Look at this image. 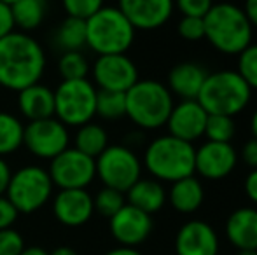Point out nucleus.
<instances>
[{
    "instance_id": "nucleus-1",
    "label": "nucleus",
    "mask_w": 257,
    "mask_h": 255,
    "mask_svg": "<svg viewBox=\"0 0 257 255\" xmlns=\"http://www.w3.org/2000/svg\"><path fill=\"white\" fill-rule=\"evenodd\" d=\"M46 68L42 46L25 32H11L0 39V86L21 91L41 82Z\"/></svg>"
},
{
    "instance_id": "nucleus-2",
    "label": "nucleus",
    "mask_w": 257,
    "mask_h": 255,
    "mask_svg": "<svg viewBox=\"0 0 257 255\" xmlns=\"http://www.w3.org/2000/svg\"><path fill=\"white\" fill-rule=\"evenodd\" d=\"M205 39L224 55H240L252 44V25L243 9L233 4H215L205 14Z\"/></svg>"
},
{
    "instance_id": "nucleus-3",
    "label": "nucleus",
    "mask_w": 257,
    "mask_h": 255,
    "mask_svg": "<svg viewBox=\"0 0 257 255\" xmlns=\"http://www.w3.org/2000/svg\"><path fill=\"white\" fill-rule=\"evenodd\" d=\"M194 152L193 143L165 135L149 143L144 164L154 180L173 184L194 175Z\"/></svg>"
},
{
    "instance_id": "nucleus-4",
    "label": "nucleus",
    "mask_w": 257,
    "mask_h": 255,
    "mask_svg": "<svg viewBox=\"0 0 257 255\" xmlns=\"http://www.w3.org/2000/svg\"><path fill=\"white\" fill-rule=\"evenodd\" d=\"M250 98L252 89L238 72L220 70L206 75L196 100L206 114L234 117L247 109Z\"/></svg>"
},
{
    "instance_id": "nucleus-5",
    "label": "nucleus",
    "mask_w": 257,
    "mask_h": 255,
    "mask_svg": "<svg viewBox=\"0 0 257 255\" xmlns=\"http://www.w3.org/2000/svg\"><path fill=\"white\" fill-rule=\"evenodd\" d=\"M132 27L119 7H102L86 20V46L98 56L124 55L135 41Z\"/></svg>"
},
{
    "instance_id": "nucleus-6",
    "label": "nucleus",
    "mask_w": 257,
    "mask_h": 255,
    "mask_svg": "<svg viewBox=\"0 0 257 255\" xmlns=\"http://www.w3.org/2000/svg\"><path fill=\"white\" fill-rule=\"evenodd\" d=\"M173 105L170 89L153 79H139L126 91V116L144 129H158L166 124Z\"/></svg>"
},
{
    "instance_id": "nucleus-7",
    "label": "nucleus",
    "mask_w": 257,
    "mask_h": 255,
    "mask_svg": "<svg viewBox=\"0 0 257 255\" xmlns=\"http://www.w3.org/2000/svg\"><path fill=\"white\" fill-rule=\"evenodd\" d=\"M96 86L88 79L61 81L54 89V116L65 126H82L96 116Z\"/></svg>"
},
{
    "instance_id": "nucleus-8",
    "label": "nucleus",
    "mask_w": 257,
    "mask_h": 255,
    "mask_svg": "<svg viewBox=\"0 0 257 255\" xmlns=\"http://www.w3.org/2000/svg\"><path fill=\"white\" fill-rule=\"evenodd\" d=\"M53 187L48 170L41 166H23L11 175L6 197L14 204L18 213H34L49 201Z\"/></svg>"
},
{
    "instance_id": "nucleus-9",
    "label": "nucleus",
    "mask_w": 257,
    "mask_h": 255,
    "mask_svg": "<svg viewBox=\"0 0 257 255\" xmlns=\"http://www.w3.org/2000/svg\"><path fill=\"white\" fill-rule=\"evenodd\" d=\"M96 177L103 187L124 192L142 178V163L132 149L124 145H108L95 159Z\"/></svg>"
},
{
    "instance_id": "nucleus-10",
    "label": "nucleus",
    "mask_w": 257,
    "mask_h": 255,
    "mask_svg": "<svg viewBox=\"0 0 257 255\" xmlns=\"http://www.w3.org/2000/svg\"><path fill=\"white\" fill-rule=\"evenodd\" d=\"M48 173L53 185L60 189H86L96 177V163L93 157L68 147L51 159Z\"/></svg>"
},
{
    "instance_id": "nucleus-11",
    "label": "nucleus",
    "mask_w": 257,
    "mask_h": 255,
    "mask_svg": "<svg viewBox=\"0 0 257 255\" xmlns=\"http://www.w3.org/2000/svg\"><path fill=\"white\" fill-rule=\"evenodd\" d=\"M68 128L56 117L30 121L23 129V145L41 159H54L58 154L68 149Z\"/></svg>"
},
{
    "instance_id": "nucleus-12",
    "label": "nucleus",
    "mask_w": 257,
    "mask_h": 255,
    "mask_svg": "<svg viewBox=\"0 0 257 255\" xmlns=\"http://www.w3.org/2000/svg\"><path fill=\"white\" fill-rule=\"evenodd\" d=\"M93 81L98 89L126 93L139 81L137 65L126 55H103L93 65Z\"/></svg>"
},
{
    "instance_id": "nucleus-13",
    "label": "nucleus",
    "mask_w": 257,
    "mask_h": 255,
    "mask_svg": "<svg viewBox=\"0 0 257 255\" xmlns=\"http://www.w3.org/2000/svg\"><path fill=\"white\" fill-rule=\"evenodd\" d=\"M108 220L110 234L121 246L137 248L153 232V217L128 203Z\"/></svg>"
},
{
    "instance_id": "nucleus-14",
    "label": "nucleus",
    "mask_w": 257,
    "mask_h": 255,
    "mask_svg": "<svg viewBox=\"0 0 257 255\" xmlns=\"http://www.w3.org/2000/svg\"><path fill=\"white\" fill-rule=\"evenodd\" d=\"M238 152L231 143L206 142L194 152V171L206 180H222L236 168Z\"/></svg>"
},
{
    "instance_id": "nucleus-15",
    "label": "nucleus",
    "mask_w": 257,
    "mask_h": 255,
    "mask_svg": "<svg viewBox=\"0 0 257 255\" xmlns=\"http://www.w3.org/2000/svg\"><path fill=\"white\" fill-rule=\"evenodd\" d=\"M206 119L208 114L198 103V100H182L180 103L173 105L166 126L172 136L193 143L205 136Z\"/></svg>"
},
{
    "instance_id": "nucleus-16",
    "label": "nucleus",
    "mask_w": 257,
    "mask_h": 255,
    "mask_svg": "<svg viewBox=\"0 0 257 255\" xmlns=\"http://www.w3.org/2000/svg\"><path fill=\"white\" fill-rule=\"evenodd\" d=\"M173 0H119V11L135 30H156L172 18Z\"/></svg>"
},
{
    "instance_id": "nucleus-17",
    "label": "nucleus",
    "mask_w": 257,
    "mask_h": 255,
    "mask_svg": "<svg viewBox=\"0 0 257 255\" xmlns=\"http://www.w3.org/2000/svg\"><path fill=\"white\" fill-rule=\"evenodd\" d=\"M53 213L67 227H81L95 213L93 197L86 189H60L54 196Z\"/></svg>"
},
{
    "instance_id": "nucleus-18",
    "label": "nucleus",
    "mask_w": 257,
    "mask_h": 255,
    "mask_svg": "<svg viewBox=\"0 0 257 255\" xmlns=\"http://www.w3.org/2000/svg\"><path fill=\"white\" fill-rule=\"evenodd\" d=\"M177 255H217L219 236L215 229L203 220H189L177 231Z\"/></svg>"
},
{
    "instance_id": "nucleus-19",
    "label": "nucleus",
    "mask_w": 257,
    "mask_h": 255,
    "mask_svg": "<svg viewBox=\"0 0 257 255\" xmlns=\"http://www.w3.org/2000/svg\"><path fill=\"white\" fill-rule=\"evenodd\" d=\"M226 238L236 250H257L255 208H238L227 217Z\"/></svg>"
},
{
    "instance_id": "nucleus-20",
    "label": "nucleus",
    "mask_w": 257,
    "mask_h": 255,
    "mask_svg": "<svg viewBox=\"0 0 257 255\" xmlns=\"http://www.w3.org/2000/svg\"><path fill=\"white\" fill-rule=\"evenodd\" d=\"M206 70L194 62L179 63L168 74V89L182 100H196L206 79Z\"/></svg>"
},
{
    "instance_id": "nucleus-21",
    "label": "nucleus",
    "mask_w": 257,
    "mask_h": 255,
    "mask_svg": "<svg viewBox=\"0 0 257 255\" xmlns=\"http://www.w3.org/2000/svg\"><path fill=\"white\" fill-rule=\"evenodd\" d=\"M18 107L28 123L54 117V91L41 82L32 84L18 91Z\"/></svg>"
},
{
    "instance_id": "nucleus-22",
    "label": "nucleus",
    "mask_w": 257,
    "mask_h": 255,
    "mask_svg": "<svg viewBox=\"0 0 257 255\" xmlns=\"http://www.w3.org/2000/svg\"><path fill=\"white\" fill-rule=\"evenodd\" d=\"M126 203L153 215L166 203V191L154 178H140L126 191Z\"/></svg>"
},
{
    "instance_id": "nucleus-23",
    "label": "nucleus",
    "mask_w": 257,
    "mask_h": 255,
    "mask_svg": "<svg viewBox=\"0 0 257 255\" xmlns=\"http://www.w3.org/2000/svg\"><path fill=\"white\" fill-rule=\"evenodd\" d=\"M166 201H170L173 208L180 213H194L205 201V189L201 182L194 175L177 180L172 184L170 192L166 194Z\"/></svg>"
},
{
    "instance_id": "nucleus-24",
    "label": "nucleus",
    "mask_w": 257,
    "mask_h": 255,
    "mask_svg": "<svg viewBox=\"0 0 257 255\" xmlns=\"http://www.w3.org/2000/svg\"><path fill=\"white\" fill-rule=\"evenodd\" d=\"M14 27L20 32H32L42 25L48 13V0H16L11 6Z\"/></svg>"
},
{
    "instance_id": "nucleus-25",
    "label": "nucleus",
    "mask_w": 257,
    "mask_h": 255,
    "mask_svg": "<svg viewBox=\"0 0 257 255\" xmlns=\"http://www.w3.org/2000/svg\"><path fill=\"white\" fill-rule=\"evenodd\" d=\"M54 44L61 53L82 51L86 46V21L67 16L54 34Z\"/></svg>"
},
{
    "instance_id": "nucleus-26",
    "label": "nucleus",
    "mask_w": 257,
    "mask_h": 255,
    "mask_svg": "<svg viewBox=\"0 0 257 255\" xmlns=\"http://www.w3.org/2000/svg\"><path fill=\"white\" fill-rule=\"evenodd\" d=\"M107 147H108L107 131H105L100 124L88 123V124L79 126V131H77V135H75L74 149H77L79 152L96 159Z\"/></svg>"
},
{
    "instance_id": "nucleus-27",
    "label": "nucleus",
    "mask_w": 257,
    "mask_h": 255,
    "mask_svg": "<svg viewBox=\"0 0 257 255\" xmlns=\"http://www.w3.org/2000/svg\"><path fill=\"white\" fill-rule=\"evenodd\" d=\"M25 126L16 116L0 112V157L16 152L23 145Z\"/></svg>"
},
{
    "instance_id": "nucleus-28",
    "label": "nucleus",
    "mask_w": 257,
    "mask_h": 255,
    "mask_svg": "<svg viewBox=\"0 0 257 255\" xmlns=\"http://www.w3.org/2000/svg\"><path fill=\"white\" fill-rule=\"evenodd\" d=\"M96 116L114 121L126 116V93L117 91H96Z\"/></svg>"
},
{
    "instance_id": "nucleus-29",
    "label": "nucleus",
    "mask_w": 257,
    "mask_h": 255,
    "mask_svg": "<svg viewBox=\"0 0 257 255\" xmlns=\"http://www.w3.org/2000/svg\"><path fill=\"white\" fill-rule=\"evenodd\" d=\"M58 72H60L63 81L88 79V74H89L88 58L82 55V51L61 53L60 62H58Z\"/></svg>"
},
{
    "instance_id": "nucleus-30",
    "label": "nucleus",
    "mask_w": 257,
    "mask_h": 255,
    "mask_svg": "<svg viewBox=\"0 0 257 255\" xmlns=\"http://www.w3.org/2000/svg\"><path fill=\"white\" fill-rule=\"evenodd\" d=\"M234 133H236V124H234L233 117L208 114L205 128V136L208 138V142L231 143Z\"/></svg>"
},
{
    "instance_id": "nucleus-31",
    "label": "nucleus",
    "mask_w": 257,
    "mask_h": 255,
    "mask_svg": "<svg viewBox=\"0 0 257 255\" xmlns=\"http://www.w3.org/2000/svg\"><path fill=\"white\" fill-rule=\"evenodd\" d=\"M126 204V197L124 192H119L115 189L110 187H103L100 189L98 194L93 197V206H95V211H98L102 217H114L119 210Z\"/></svg>"
},
{
    "instance_id": "nucleus-32",
    "label": "nucleus",
    "mask_w": 257,
    "mask_h": 255,
    "mask_svg": "<svg viewBox=\"0 0 257 255\" xmlns=\"http://www.w3.org/2000/svg\"><path fill=\"white\" fill-rule=\"evenodd\" d=\"M238 74L250 89H257V44H250L238 55Z\"/></svg>"
},
{
    "instance_id": "nucleus-33",
    "label": "nucleus",
    "mask_w": 257,
    "mask_h": 255,
    "mask_svg": "<svg viewBox=\"0 0 257 255\" xmlns=\"http://www.w3.org/2000/svg\"><path fill=\"white\" fill-rule=\"evenodd\" d=\"M67 16L88 20L103 7V0H61Z\"/></svg>"
},
{
    "instance_id": "nucleus-34",
    "label": "nucleus",
    "mask_w": 257,
    "mask_h": 255,
    "mask_svg": "<svg viewBox=\"0 0 257 255\" xmlns=\"http://www.w3.org/2000/svg\"><path fill=\"white\" fill-rule=\"evenodd\" d=\"M179 34L182 39L191 42H198L205 39V21L203 18L184 16L179 23Z\"/></svg>"
},
{
    "instance_id": "nucleus-35",
    "label": "nucleus",
    "mask_w": 257,
    "mask_h": 255,
    "mask_svg": "<svg viewBox=\"0 0 257 255\" xmlns=\"http://www.w3.org/2000/svg\"><path fill=\"white\" fill-rule=\"evenodd\" d=\"M23 250V236L16 229L9 227L0 231V255H21Z\"/></svg>"
},
{
    "instance_id": "nucleus-36",
    "label": "nucleus",
    "mask_w": 257,
    "mask_h": 255,
    "mask_svg": "<svg viewBox=\"0 0 257 255\" xmlns=\"http://www.w3.org/2000/svg\"><path fill=\"white\" fill-rule=\"evenodd\" d=\"M177 2L179 11L184 16H196L205 18V14L212 9V0H173Z\"/></svg>"
},
{
    "instance_id": "nucleus-37",
    "label": "nucleus",
    "mask_w": 257,
    "mask_h": 255,
    "mask_svg": "<svg viewBox=\"0 0 257 255\" xmlns=\"http://www.w3.org/2000/svg\"><path fill=\"white\" fill-rule=\"evenodd\" d=\"M18 210L14 208V204L7 199L6 196H0V231L2 229L13 227V224L18 218Z\"/></svg>"
},
{
    "instance_id": "nucleus-38",
    "label": "nucleus",
    "mask_w": 257,
    "mask_h": 255,
    "mask_svg": "<svg viewBox=\"0 0 257 255\" xmlns=\"http://www.w3.org/2000/svg\"><path fill=\"white\" fill-rule=\"evenodd\" d=\"M14 20H13V11L11 6L0 2V39L9 35L11 32H14Z\"/></svg>"
},
{
    "instance_id": "nucleus-39",
    "label": "nucleus",
    "mask_w": 257,
    "mask_h": 255,
    "mask_svg": "<svg viewBox=\"0 0 257 255\" xmlns=\"http://www.w3.org/2000/svg\"><path fill=\"white\" fill-rule=\"evenodd\" d=\"M241 159L247 163V166H250L252 170L257 168V138L248 140L241 149Z\"/></svg>"
},
{
    "instance_id": "nucleus-40",
    "label": "nucleus",
    "mask_w": 257,
    "mask_h": 255,
    "mask_svg": "<svg viewBox=\"0 0 257 255\" xmlns=\"http://www.w3.org/2000/svg\"><path fill=\"white\" fill-rule=\"evenodd\" d=\"M245 192H247L248 199L257 204V168L252 170L245 178Z\"/></svg>"
},
{
    "instance_id": "nucleus-41",
    "label": "nucleus",
    "mask_w": 257,
    "mask_h": 255,
    "mask_svg": "<svg viewBox=\"0 0 257 255\" xmlns=\"http://www.w3.org/2000/svg\"><path fill=\"white\" fill-rule=\"evenodd\" d=\"M11 168L9 164L4 161V157H0V196H4L7 191V185H9L11 180Z\"/></svg>"
},
{
    "instance_id": "nucleus-42",
    "label": "nucleus",
    "mask_w": 257,
    "mask_h": 255,
    "mask_svg": "<svg viewBox=\"0 0 257 255\" xmlns=\"http://www.w3.org/2000/svg\"><path fill=\"white\" fill-rule=\"evenodd\" d=\"M243 13L247 20L250 21L252 28H257V0H245Z\"/></svg>"
},
{
    "instance_id": "nucleus-43",
    "label": "nucleus",
    "mask_w": 257,
    "mask_h": 255,
    "mask_svg": "<svg viewBox=\"0 0 257 255\" xmlns=\"http://www.w3.org/2000/svg\"><path fill=\"white\" fill-rule=\"evenodd\" d=\"M105 255H142L137 248H132V246H117V248L108 250Z\"/></svg>"
},
{
    "instance_id": "nucleus-44",
    "label": "nucleus",
    "mask_w": 257,
    "mask_h": 255,
    "mask_svg": "<svg viewBox=\"0 0 257 255\" xmlns=\"http://www.w3.org/2000/svg\"><path fill=\"white\" fill-rule=\"evenodd\" d=\"M49 255H79V253L74 248H70V246H58Z\"/></svg>"
},
{
    "instance_id": "nucleus-45",
    "label": "nucleus",
    "mask_w": 257,
    "mask_h": 255,
    "mask_svg": "<svg viewBox=\"0 0 257 255\" xmlns=\"http://www.w3.org/2000/svg\"><path fill=\"white\" fill-rule=\"evenodd\" d=\"M21 255H49V253L44 248H41V246H30V248H25Z\"/></svg>"
},
{
    "instance_id": "nucleus-46",
    "label": "nucleus",
    "mask_w": 257,
    "mask_h": 255,
    "mask_svg": "<svg viewBox=\"0 0 257 255\" xmlns=\"http://www.w3.org/2000/svg\"><path fill=\"white\" fill-rule=\"evenodd\" d=\"M250 131L254 135V138H257V110L252 114V119H250Z\"/></svg>"
},
{
    "instance_id": "nucleus-47",
    "label": "nucleus",
    "mask_w": 257,
    "mask_h": 255,
    "mask_svg": "<svg viewBox=\"0 0 257 255\" xmlns=\"http://www.w3.org/2000/svg\"><path fill=\"white\" fill-rule=\"evenodd\" d=\"M238 255H257V250H238Z\"/></svg>"
},
{
    "instance_id": "nucleus-48",
    "label": "nucleus",
    "mask_w": 257,
    "mask_h": 255,
    "mask_svg": "<svg viewBox=\"0 0 257 255\" xmlns=\"http://www.w3.org/2000/svg\"><path fill=\"white\" fill-rule=\"evenodd\" d=\"M0 2H4V4H7V6H13L16 0H0Z\"/></svg>"
}]
</instances>
